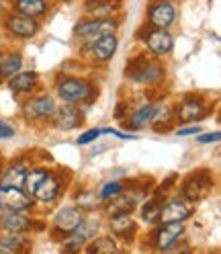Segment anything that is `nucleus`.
<instances>
[{"instance_id":"obj_17","label":"nucleus","mask_w":221,"mask_h":254,"mask_svg":"<svg viewBox=\"0 0 221 254\" xmlns=\"http://www.w3.org/2000/svg\"><path fill=\"white\" fill-rule=\"evenodd\" d=\"M0 228L4 232H25L27 228H31V219L25 217L21 211H2L0 213Z\"/></svg>"},{"instance_id":"obj_35","label":"nucleus","mask_w":221,"mask_h":254,"mask_svg":"<svg viewBox=\"0 0 221 254\" xmlns=\"http://www.w3.org/2000/svg\"><path fill=\"white\" fill-rule=\"evenodd\" d=\"M201 131V125H191V127H184V129H178V135H199Z\"/></svg>"},{"instance_id":"obj_25","label":"nucleus","mask_w":221,"mask_h":254,"mask_svg":"<svg viewBox=\"0 0 221 254\" xmlns=\"http://www.w3.org/2000/svg\"><path fill=\"white\" fill-rule=\"evenodd\" d=\"M25 168L23 166H10L4 174L2 179H0V187H17V189H23V181H25Z\"/></svg>"},{"instance_id":"obj_19","label":"nucleus","mask_w":221,"mask_h":254,"mask_svg":"<svg viewBox=\"0 0 221 254\" xmlns=\"http://www.w3.org/2000/svg\"><path fill=\"white\" fill-rule=\"evenodd\" d=\"M109 226H110V232H113L115 236L125 238L127 242H129V234L135 232V224H133V219H131L129 213H115V215H110Z\"/></svg>"},{"instance_id":"obj_24","label":"nucleus","mask_w":221,"mask_h":254,"mask_svg":"<svg viewBox=\"0 0 221 254\" xmlns=\"http://www.w3.org/2000/svg\"><path fill=\"white\" fill-rule=\"evenodd\" d=\"M133 205H135V197H129V195H125L123 190L119 195L113 197V201H110L109 205V213L110 215H115V213H129L133 209Z\"/></svg>"},{"instance_id":"obj_5","label":"nucleus","mask_w":221,"mask_h":254,"mask_svg":"<svg viewBox=\"0 0 221 254\" xmlns=\"http://www.w3.org/2000/svg\"><path fill=\"white\" fill-rule=\"evenodd\" d=\"M31 207V197L17 187H0V209L6 211H25Z\"/></svg>"},{"instance_id":"obj_2","label":"nucleus","mask_w":221,"mask_h":254,"mask_svg":"<svg viewBox=\"0 0 221 254\" xmlns=\"http://www.w3.org/2000/svg\"><path fill=\"white\" fill-rule=\"evenodd\" d=\"M213 187V179H211V172L207 170H201V172H193L191 177H186V181L180 187V193L184 197V201H201L205 195L211 190Z\"/></svg>"},{"instance_id":"obj_4","label":"nucleus","mask_w":221,"mask_h":254,"mask_svg":"<svg viewBox=\"0 0 221 254\" xmlns=\"http://www.w3.org/2000/svg\"><path fill=\"white\" fill-rule=\"evenodd\" d=\"M182 234H184L182 221H170V224H164L152 234V244L156 250H168L178 242Z\"/></svg>"},{"instance_id":"obj_7","label":"nucleus","mask_w":221,"mask_h":254,"mask_svg":"<svg viewBox=\"0 0 221 254\" xmlns=\"http://www.w3.org/2000/svg\"><path fill=\"white\" fill-rule=\"evenodd\" d=\"M193 215V207L184 199H170L160 207V221L170 224V221H184Z\"/></svg>"},{"instance_id":"obj_16","label":"nucleus","mask_w":221,"mask_h":254,"mask_svg":"<svg viewBox=\"0 0 221 254\" xmlns=\"http://www.w3.org/2000/svg\"><path fill=\"white\" fill-rule=\"evenodd\" d=\"M205 115V105L203 101L197 97H191L180 103V107L176 109V117L182 121V123H191V121H197Z\"/></svg>"},{"instance_id":"obj_27","label":"nucleus","mask_w":221,"mask_h":254,"mask_svg":"<svg viewBox=\"0 0 221 254\" xmlns=\"http://www.w3.org/2000/svg\"><path fill=\"white\" fill-rule=\"evenodd\" d=\"M47 174V170H43V168H35V170H31V172H25V181H23V190L31 197L33 195V190H35V187L39 185V181Z\"/></svg>"},{"instance_id":"obj_22","label":"nucleus","mask_w":221,"mask_h":254,"mask_svg":"<svg viewBox=\"0 0 221 254\" xmlns=\"http://www.w3.org/2000/svg\"><path fill=\"white\" fill-rule=\"evenodd\" d=\"M35 82H37V74L35 72H17V74L10 76L8 86L14 92H29L31 88L35 86Z\"/></svg>"},{"instance_id":"obj_23","label":"nucleus","mask_w":221,"mask_h":254,"mask_svg":"<svg viewBox=\"0 0 221 254\" xmlns=\"http://www.w3.org/2000/svg\"><path fill=\"white\" fill-rule=\"evenodd\" d=\"M17 10L25 17L35 19L47 10V2L45 0H17Z\"/></svg>"},{"instance_id":"obj_12","label":"nucleus","mask_w":221,"mask_h":254,"mask_svg":"<svg viewBox=\"0 0 221 254\" xmlns=\"http://www.w3.org/2000/svg\"><path fill=\"white\" fill-rule=\"evenodd\" d=\"M52 117H54L55 127H59V129H74V127H78L82 123V113L76 107H70V105L59 107V109L55 107Z\"/></svg>"},{"instance_id":"obj_6","label":"nucleus","mask_w":221,"mask_h":254,"mask_svg":"<svg viewBox=\"0 0 221 254\" xmlns=\"http://www.w3.org/2000/svg\"><path fill=\"white\" fill-rule=\"evenodd\" d=\"M113 31H115V21H109V19H92V21H82L76 25V35L88 39L90 43L94 39H99L101 35L113 33Z\"/></svg>"},{"instance_id":"obj_31","label":"nucleus","mask_w":221,"mask_h":254,"mask_svg":"<svg viewBox=\"0 0 221 254\" xmlns=\"http://www.w3.org/2000/svg\"><path fill=\"white\" fill-rule=\"evenodd\" d=\"M121 190H123V183H119V181H115V183H107V185L103 187V190L99 193V197L107 201V199H113L115 195H119Z\"/></svg>"},{"instance_id":"obj_28","label":"nucleus","mask_w":221,"mask_h":254,"mask_svg":"<svg viewBox=\"0 0 221 254\" xmlns=\"http://www.w3.org/2000/svg\"><path fill=\"white\" fill-rule=\"evenodd\" d=\"M86 252H97V254H113L117 252V244L115 240H110V238H99V240H94Z\"/></svg>"},{"instance_id":"obj_32","label":"nucleus","mask_w":221,"mask_h":254,"mask_svg":"<svg viewBox=\"0 0 221 254\" xmlns=\"http://www.w3.org/2000/svg\"><path fill=\"white\" fill-rule=\"evenodd\" d=\"M99 135H101V129H88L76 139V144L78 146H88V144H92V141H97Z\"/></svg>"},{"instance_id":"obj_11","label":"nucleus","mask_w":221,"mask_h":254,"mask_svg":"<svg viewBox=\"0 0 221 254\" xmlns=\"http://www.w3.org/2000/svg\"><path fill=\"white\" fill-rule=\"evenodd\" d=\"M59 190H61L59 179L47 172L45 177L39 181V185L35 187V190H33V195H31V197H35L37 201H43V203H50V201H54L59 195Z\"/></svg>"},{"instance_id":"obj_29","label":"nucleus","mask_w":221,"mask_h":254,"mask_svg":"<svg viewBox=\"0 0 221 254\" xmlns=\"http://www.w3.org/2000/svg\"><path fill=\"white\" fill-rule=\"evenodd\" d=\"M160 207H162L160 201H150V203H146L144 211H141V217H144L146 224H158V221H160Z\"/></svg>"},{"instance_id":"obj_26","label":"nucleus","mask_w":221,"mask_h":254,"mask_svg":"<svg viewBox=\"0 0 221 254\" xmlns=\"http://www.w3.org/2000/svg\"><path fill=\"white\" fill-rule=\"evenodd\" d=\"M21 66H23V60H21V56H8L6 60H2L0 62V76L2 78H10L12 74H17L19 70H21Z\"/></svg>"},{"instance_id":"obj_9","label":"nucleus","mask_w":221,"mask_h":254,"mask_svg":"<svg viewBox=\"0 0 221 254\" xmlns=\"http://www.w3.org/2000/svg\"><path fill=\"white\" fill-rule=\"evenodd\" d=\"M6 29L17 37H33L37 33L39 25L31 17H25V14L19 12V14H10L6 19Z\"/></svg>"},{"instance_id":"obj_20","label":"nucleus","mask_w":221,"mask_h":254,"mask_svg":"<svg viewBox=\"0 0 221 254\" xmlns=\"http://www.w3.org/2000/svg\"><path fill=\"white\" fill-rule=\"evenodd\" d=\"M156 111H158L156 105H144V107L135 109V113H133V115L129 117V121H127V127H129V129H141V127L150 125V123L154 121Z\"/></svg>"},{"instance_id":"obj_14","label":"nucleus","mask_w":221,"mask_h":254,"mask_svg":"<svg viewBox=\"0 0 221 254\" xmlns=\"http://www.w3.org/2000/svg\"><path fill=\"white\" fill-rule=\"evenodd\" d=\"M94 230H99V224H94V221H90V224H84V221H82V224L70 234L68 240L64 242V248L66 250H72V252L74 250H80L90 240V236L94 234Z\"/></svg>"},{"instance_id":"obj_18","label":"nucleus","mask_w":221,"mask_h":254,"mask_svg":"<svg viewBox=\"0 0 221 254\" xmlns=\"http://www.w3.org/2000/svg\"><path fill=\"white\" fill-rule=\"evenodd\" d=\"M115 52H117V37L113 33L101 35L99 39L92 41V54L99 62H107L109 58H113Z\"/></svg>"},{"instance_id":"obj_30","label":"nucleus","mask_w":221,"mask_h":254,"mask_svg":"<svg viewBox=\"0 0 221 254\" xmlns=\"http://www.w3.org/2000/svg\"><path fill=\"white\" fill-rule=\"evenodd\" d=\"M0 242H2L4 246H8L12 252L21 250V248L27 244V240H25V238H21V236H19V232H8L4 238H0Z\"/></svg>"},{"instance_id":"obj_1","label":"nucleus","mask_w":221,"mask_h":254,"mask_svg":"<svg viewBox=\"0 0 221 254\" xmlns=\"http://www.w3.org/2000/svg\"><path fill=\"white\" fill-rule=\"evenodd\" d=\"M125 74H127V78H131V80H135V82L152 84V82H158L162 78L164 68L158 62H152L150 58L139 56V58H135V60H131L127 64Z\"/></svg>"},{"instance_id":"obj_3","label":"nucleus","mask_w":221,"mask_h":254,"mask_svg":"<svg viewBox=\"0 0 221 254\" xmlns=\"http://www.w3.org/2000/svg\"><path fill=\"white\" fill-rule=\"evenodd\" d=\"M57 94L66 103H84L92 97V86L80 78H66L57 84Z\"/></svg>"},{"instance_id":"obj_34","label":"nucleus","mask_w":221,"mask_h":254,"mask_svg":"<svg viewBox=\"0 0 221 254\" xmlns=\"http://www.w3.org/2000/svg\"><path fill=\"white\" fill-rule=\"evenodd\" d=\"M219 139H221V133H219V131H213V133H203V135H199V137H197L199 144H215V141H219Z\"/></svg>"},{"instance_id":"obj_10","label":"nucleus","mask_w":221,"mask_h":254,"mask_svg":"<svg viewBox=\"0 0 221 254\" xmlns=\"http://www.w3.org/2000/svg\"><path fill=\"white\" fill-rule=\"evenodd\" d=\"M174 17H176V10L170 2H156L150 6V23L156 27V29H166L174 23Z\"/></svg>"},{"instance_id":"obj_13","label":"nucleus","mask_w":221,"mask_h":254,"mask_svg":"<svg viewBox=\"0 0 221 254\" xmlns=\"http://www.w3.org/2000/svg\"><path fill=\"white\" fill-rule=\"evenodd\" d=\"M172 43H174V39H172V35L168 33L166 29H154L150 31V35L146 39V45L148 50L156 56H164L172 50Z\"/></svg>"},{"instance_id":"obj_8","label":"nucleus","mask_w":221,"mask_h":254,"mask_svg":"<svg viewBox=\"0 0 221 254\" xmlns=\"http://www.w3.org/2000/svg\"><path fill=\"white\" fill-rule=\"evenodd\" d=\"M84 221L80 209H76V207H64V209H59L54 217V228L61 234H72L78 226H80Z\"/></svg>"},{"instance_id":"obj_21","label":"nucleus","mask_w":221,"mask_h":254,"mask_svg":"<svg viewBox=\"0 0 221 254\" xmlns=\"http://www.w3.org/2000/svg\"><path fill=\"white\" fill-rule=\"evenodd\" d=\"M119 6V0H88L86 8L94 19H107L109 14H113Z\"/></svg>"},{"instance_id":"obj_36","label":"nucleus","mask_w":221,"mask_h":254,"mask_svg":"<svg viewBox=\"0 0 221 254\" xmlns=\"http://www.w3.org/2000/svg\"><path fill=\"white\" fill-rule=\"evenodd\" d=\"M0 252H12V250H10V248H8V246H4V244H2V242H0Z\"/></svg>"},{"instance_id":"obj_15","label":"nucleus","mask_w":221,"mask_h":254,"mask_svg":"<svg viewBox=\"0 0 221 254\" xmlns=\"http://www.w3.org/2000/svg\"><path fill=\"white\" fill-rule=\"evenodd\" d=\"M54 111H55V105H54L52 97H39V99H33L31 103L25 105L27 119H45V117H52Z\"/></svg>"},{"instance_id":"obj_33","label":"nucleus","mask_w":221,"mask_h":254,"mask_svg":"<svg viewBox=\"0 0 221 254\" xmlns=\"http://www.w3.org/2000/svg\"><path fill=\"white\" fill-rule=\"evenodd\" d=\"M14 137V127L6 121H0V139H10Z\"/></svg>"}]
</instances>
